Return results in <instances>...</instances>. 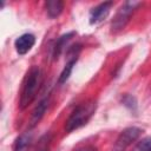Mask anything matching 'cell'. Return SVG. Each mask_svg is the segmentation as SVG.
Returning <instances> with one entry per match:
<instances>
[{
    "label": "cell",
    "instance_id": "cell-1",
    "mask_svg": "<svg viewBox=\"0 0 151 151\" xmlns=\"http://www.w3.org/2000/svg\"><path fill=\"white\" fill-rule=\"evenodd\" d=\"M41 79L42 77H41L40 68L38 66H32L27 72L22 83V88H21V94L19 100V105L21 110L27 107L35 98L37 92L41 85Z\"/></svg>",
    "mask_w": 151,
    "mask_h": 151
},
{
    "label": "cell",
    "instance_id": "cell-2",
    "mask_svg": "<svg viewBox=\"0 0 151 151\" xmlns=\"http://www.w3.org/2000/svg\"><path fill=\"white\" fill-rule=\"evenodd\" d=\"M97 109V104L94 100H86L80 103L70 114L68 119L65 124V130L67 132H72L86 125L88 120L92 118Z\"/></svg>",
    "mask_w": 151,
    "mask_h": 151
},
{
    "label": "cell",
    "instance_id": "cell-3",
    "mask_svg": "<svg viewBox=\"0 0 151 151\" xmlns=\"http://www.w3.org/2000/svg\"><path fill=\"white\" fill-rule=\"evenodd\" d=\"M140 5H142V2H139V1H126L124 5H122V7L117 11V13L113 17V20L111 22L112 32H118V31L123 29L125 27V25L129 22L132 13Z\"/></svg>",
    "mask_w": 151,
    "mask_h": 151
},
{
    "label": "cell",
    "instance_id": "cell-4",
    "mask_svg": "<svg viewBox=\"0 0 151 151\" xmlns=\"http://www.w3.org/2000/svg\"><path fill=\"white\" fill-rule=\"evenodd\" d=\"M142 132H143L142 129L136 127V126L126 127L125 130H123L120 132V134L116 139L111 151H125L134 140H137L139 138Z\"/></svg>",
    "mask_w": 151,
    "mask_h": 151
},
{
    "label": "cell",
    "instance_id": "cell-5",
    "mask_svg": "<svg viewBox=\"0 0 151 151\" xmlns=\"http://www.w3.org/2000/svg\"><path fill=\"white\" fill-rule=\"evenodd\" d=\"M112 5H113L112 1H106V2H101L98 6L93 7L90 12V24L96 25V24H99L100 21H103L109 15Z\"/></svg>",
    "mask_w": 151,
    "mask_h": 151
},
{
    "label": "cell",
    "instance_id": "cell-6",
    "mask_svg": "<svg viewBox=\"0 0 151 151\" xmlns=\"http://www.w3.org/2000/svg\"><path fill=\"white\" fill-rule=\"evenodd\" d=\"M34 44H35V37L32 33H25L15 39L14 47H15V51L18 52V54L24 55L31 51V48L34 46Z\"/></svg>",
    "mask_w": 151,
    "mask_h": 151
},
{
    "label": "cell",
    "instance_id": "cell-7",
    "mask_svg": "<svg viewBox=\"0 0 151 151\" xmlns=\"http://www.w3.org/2000/svg\"><path fill=\"white\" fill-rule=\"evenodd\" d=\"M47 106H48V98H44L35 106V109L32 112V117H31V127L35 126L40 122V119L44 117V114L47 110Z\"/></svg>",
    "mask_w": 151,
    "mask_h": 151
},
{
    "label": "cell",
    "instance_id": "cell-8",
    "mask_svg": "<svg viewBox=\"0 0 151 151\" xmlns=\"http://www.w3.org/2000/svg\"><path fill=\"white\" fill-rule=\"evenodd\" d=\"M76 34V32H68V33H66V34H63L61 37H59L58 38V40L55 41V44H54V46H53V58L54 59H57L60 54H61V52L64 51V48L67 46V44H68V41L72 39V37Z\"/></svg>",
    "mask_w": 151,
    "mask_h": 151
},
{
    "label": "cell",
    "instance_id": "cell-9",
    "mask_svg": "<svg viewBox=\"0 0 151 151\" xmlns=\"http://www.w3.org/2000/svg\"><path fill=\"white\" fill-rule=\"evenodd\" d=\"M31 143H32V132L29 131L24 132L15 139L13 151H28Z\"/></svg>",
    "mask_w": 151,
    "mask_h": 151
},
{
    "label": "cell",
    "instance_id": "cell-10",
    "mask_svg": "<svg viewBox=\"0 0 151 151\" xmlns=\"http://www.w3.org/2000/svg\"><path fill=\"white\" fill-rule=\"evenodd\" d=\"M45 7H46L47 15L53 19L61 14V12L64 9V2L59 1V0H50L45 4Z\"/></svg>",
    "mask_w": 151,
    "mask_h": 151
},
{
    "label": "cell",
    "instance_id": "cell-11",
    "mask_svg": "<svg viewBox=\"0 0 151 151\" xmlns=\"http://www.w3.org/2000/svg\"><path fill=\"white\" fill-rule=\"evenodd\" d=\"M134 151H151V138L143 139L138 144V146L136 147Z\"/></svg>",
    "mask_w": 151,
    "mask_h": 151
},
{
    "label": "cell",
    "instance_id": "cell-12",
    "mask_svg": "<svg viewBox=\"0 0 151 151\" xmlns=\"http://www.w3.org/2000/svg\"><path fill=\"white\" fill-rule=\"evenodd\" d=\"M74 151H97V147L93 145H83Z\"/></svg>",
    "mask_w": 151,
    "mask_h": 151
}]
</instances>
